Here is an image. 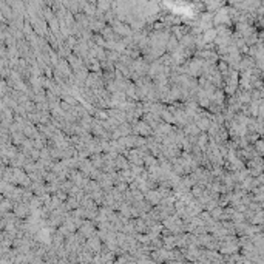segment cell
Masks as SVG:
<instances>
[{
	"label": "cell",
	"mask_w": 264,
	"mask_h": 264,
	"mask_svg": "<svg viewBox=\"0 0 264 264\" xmlns=\"http://www.w3.org/2000/svg\"><path fill=\"white\" fill-rule=\"evenodd\" d=\"M14 213L17 215V216H26V206H17L16 209H14Z\"/></svg>",
	"instance_id": "1"
},
{
	"label": "cell",
	"mask_w": 264,
	"mask_h": 264,
	"mask_svg": "<svg viewBox=\"0 0 264 264\" xmlns=\"http://www.w3.org/2000/svg\"><path fill=\"white\" fill-rule=\"evenodd\" d=\"M108 5H110L108 0H97V6H99L100 11H107V9H108Z\"/></svg>",
	"instance_id": "2"
},
{
	"label": "cell",
	"mask_w": 264,
	"mask_h": 264,
	"mask_svg": "<svg viewBox=\"0 0 264 264\" xmlns=\"http://www.w3.org/2000/svg\"><path fill=\"white\" fill-rule=\"evenodd\" d=\"M202 193H204V192H202V187H201V185H195L193 190H192V195H193V196H201Z\"/></svg>",
	"instance_id": "3"
}]
</instances>
